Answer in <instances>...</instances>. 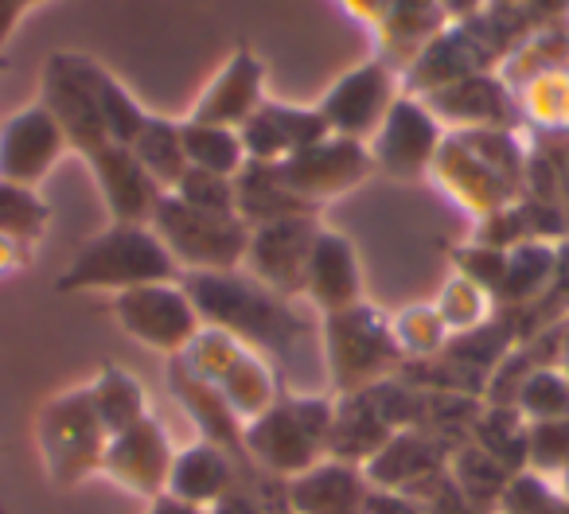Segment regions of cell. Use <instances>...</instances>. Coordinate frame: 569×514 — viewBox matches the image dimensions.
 I'll return each mask as SVG.
<instances>
[{
	"label": "cell",
	"mask_w": 569,
	"mask_h": 514,
	"mask_svg": "<svg viewBox=\"0 0 569 514\" xmlns=\"http://www.w3.org/2000/svg\"><path fill=\"white\" fill-rule=\"evenodd\" d=\"M168 390H172V397L183 405L191 425L199 429V441H211V444H219V449H227L238 464H253V460L246 456V444H242L246 421L230 410L227 397H222L203 374L191 371L183 355L168 359Z\"/></svg>",
	"instance_id": "d6986e66"
},
{
	"label": "cell",
	"mask_w": 569,
	"mask_h": 514,
	"mask_svg": "<svg viewBox=\"0 0 569 514\" xmlns=\"http://www.w3.org/2000/svg\"><path fill=\"white\" fill-rule=\"evenodd\" d=\"M395 429L382 421V413L375 410L371 394H340L336 397V413H332V433H328V460H343V464H359L363 467L375 452L387 444V436Z\"/></svg>",
	"instance_id": "484cf974"
},
{
	"label": "cell",
	"mask_w": 569,
	"mask_h": 514,
	"mask_svg": "<svg viewBox=\"0 0 569 514\" xmlns=\"http://www.w3.org/2000/svg\"><path fill=\"white\" fill-rule=\"evenodd\" d=\"M325 230L320 214H293V219L266 222L250 230L242 270L253 281H261L273 293L301 301L305 296V270H309V253L317 245V234Z\"/></svg>",
	"instance_id": "8fae6325"
},
{
	"label": "cell",
	"mask_w": 569,
	"mask_h": 514,
	"mask_svg": "<svg viewBox=\"0 0 569 514\" xmlns=\"http://www.w3.org/2000/svg\"><path fill=\"white\" fill-rule=\"evenodd\" d=\"M522 9L530 12L535 28H546V24H558V20L569 17V0H527Z\"/></svg>",
	"instance_id": "7dc6e473"
},
{
	"label": "cell",
	"mask_w": 569,
	"mask_h": 514,
	"mask_svg": "<svg viewBox=\"0 0 569 514\" xmlns=\"http://www.w3.org/2000/svg\"><path fill=\"white\" fill-rule=\"evenodd\" d=\"M569 467V417L527 421V467L542 480H558Z\"/></svg>",
	"instance_id": "ab89813d"
},
{
	"label": "cell",
	"mask_w": 569,
	"mask_h": 514,
	"mask_svg": "<svg viewBox=\"0 0 569 514\" xmlns=\"http://www.w3.org/2000/svg\"><path fill=\"white\" fill-rule=\"evenodd\" d=\"M17 4H20V9L28 12V9H36V4H43V0H17Z\"/></svg>",
	"instance_id": "816d5d0a"
},
{
	"label": "cell",
	"mask_w": 569,
	"mask_h": 514,
	"mask_svg": "<svg viewBox=\"0 0 569 514\" xmlns=\"http://www.w3.org/2000/svg\"><path fill=\"white\" fill-rule=\"evenodd\" d=\"M317 316L328 312L356 309L363 301V265H359V250L348 234L325 226L317 234V245L309 253V270H305V296Z\"/></svg>",
	"instance_id": "ac0fdd59"
},
{
	"label": "cell",
	"mask_w": 569,
	"mask_h": 514,
	"mask_svg": "<svg viewBox=\"0 0 569 514\" xmlns=\"http://www.w3.org/2000/svg\"><path fill=\"white\" fill-rule=\"evenodd\" d=\"M90 172H94L98 188H102V199L110 206L113 222H149L152 206L160 199V188L149 180L137 157L121 144H110L102 157L90 160Z\"/></svg>",
	"instance_id": "cb8c5ba5"
},
{
	"label": "cell",
	"mask_w": 569,
	"mask_h": 514,
	"mask_svg": "<svg viewBox=\"0 0 569 514\" xmlns=\"http://www.w3.org/2000/svg\"><path fill=\"white\" fill-rule=\"evenodd\" d=\"M180 137H183V157H188V168H199V172H214L234 180L246 164V149L238 129L227 125H199V121H180Z\"/></svg>",
	"instance_id": "1f68e13d"
},
{
	"label": "cell",
	"mask_w": 569,
	"mask_h": 514,
	"mask_svg": "<svg viewBox=\"0 0 569 514\" xmlns=\"http://www.w3.org/2000/svg\"><path fill=\"white\" fill-rule=\"evenodd\" d=\"M48 226H51V206L40 191L0 180V234L36 250V242L48 234Z\"/></svg>",
	"instance_id": "e575fe53"
},
{
	"label": "cell",
	"mask_w": 569,
	"mask_h": 514,
	"mask_svg": "<svg viewBox=\"0 0 569 514\" xmlns=\"http://www.w3.org/2000/svg\"><path fill=\"white\" fill-rule=\"evenodd\" d=\"M452 270L460 278L476 281L483 293L496 301L499 289H503V270H507V250H496V245H480V242H468V245H457L449 253Z\"/></svg>",
	"instance_id": "60d3db41"
},
{
	"label": "cell",
	"mask_w": 569,
	"mask_h": 514,
	"mask_svg": "<svg viewBox=\"0 0 569 514\" xmlns=\"http://www.w3.org/2000/svg\"><path fill=\"white\" fill-rule=\"evenodd\" d=\"M332 413H336V397L281 390L266 413L246 421L242 429L246 456L261 472L277 475V480H293V475L309 472L312 464L325 460L328 433H332Z\"/></svg>",
	"instance_id": "277c9868"
},
{
	"label": "cell",
	"mask_w": 569,
	"mask_h": 514,
	"mask_svg": "<svg viewBox=\"0 0 569 514\" xmlns=\"http://www.w3.org/2000/svg\"><path fill=\"white\" fill-rule=\"evenodd\" d=\"M87 390H90V402H94V410H98V421H102L110 436L126 433V429L141 425L144 417H152L144 386L133 379V374L121 371V366H113V363H106L102 371L87 382Z\"/></svg>",
	"instance_id": "f1b7e54d"
},
{
	"label": "cell",
	"mask_w": 569,
	"mask_h": 514,
	"mask_svg": "<svg viewBox=\"0 0 569 514\" xmlns=\"http://www.w3.org/2000/svg\"><path fill=\"white\" fill-rule=\"evenodd\" d=\"M191 371H199L238 413L242 421H253L258 413H266L269 405L281 394V382H277L273 366L266 363V355H258L253 347H246L242 340L219 332V327H207L191 340V347L183 351Z\"/></svg>",
	"instance_id": "ba28073f"
},
{
	"label": "cell",
	"mask_w": 569,
	"mask_h": 514,
	"mask_svg": "<svg viewBox=\"0 0 569 514\" xmlns=\"http://www.w3.org/2000/svg\"><path fill=\"white\" fill-rule=\"evenodd\" d=\"M261 102H266V63L250 48H238L227 59V67L203 87L188 121L238 129Z\"/></svg>",
	"instance_id": "ffe728a7"
},
{
	"label": "cell",
	"mask_w": 569,
	"mask_h": 514,
	"mask_svg": "<svg viewBox=\"0 0 569 514\" xmlns=\"http://www.w3.org/2000/svg\"><path fill=\"white\" fill-rule=\"evenodd\" d=\"M449 475H452V483L472 498V506H480L483 514H496L499 495H503L507 480H511L515 472L499 464L496 456H488L483 449H476L472 441H465L449 452Z\"/></svg>",
	"instance_id": "d6a6232c"
},
{
	"label": "cell",
	"mask_w": 569,
	"mask_h": 514,
	"mask_svg": "<svg viewBox=\"0 0 569 514\" xmlns=\"http://www.w3.org/2000/svg\"><path fill=\"white\" fill-rule=\"evenodd\" d=\"M28 262H32V245L12 242V238L0 234V278H9V273L24 270Z\"/></svg>",
	"instance_id": "bcb514c9"
},
{
	"label": "cell",
	"mask_w": 569,
	"mask_h": 514,
	"mask_svg": "<svg viewBox=\"0 0 569 514\" xmlns=\"http://www.w3.org/2000/svg\"><path fill=\"white\" fill-rule=\"evenodd\" d=\"M180 281V265L149 222H110L87 238L74 262L59 273L56 293H126L137 285Z\"/></svg>",
	"instance_id": "3957f363"
},
{
	"label": "cell",
	"mask_w": 569,
	"mask_h": 514,
	"mask_svg": "<svg viewBox=\"0 0 569 514\" xmlns=\"http://www.w3.org/2000/svg\"><path fill=\"white\" fill-rule=\"evenodd\" d=\"M441 141L445 125L437 121V113L421 98L398 94V102L390 105L387 121L367 141V149H371L375 172L390 175V180H410V175H429Z\"/></svg>",
	"instance_id": "4fadbf2b"
},
{
	"label": "cell",
	"mask_w": 569,
	"mask_h": 514,
	"mask_svg": "<svg viewBox=\"0 0 569 514\" xmlns=\"http://www.w3.org/2000/svg\"><path fill=\"white\" fill-rule=\"evenodd\" d=\"M433 309H437V316H441V324L449 335H468L496 316V301H491L476 281L460 278V273H452V278L445 281V289L433 301Z\"/></svg>",
	"instance_id": "d590c367"
},
{
	"label": "cell",
	"mask_w": 569,
	"mask_h": 514,
	"mask_svg": "<svg viewBox=\"0 0 569 514\" xmlns=\"http://www.w3.org/2000/svg\"><path fill=\"white\" fill-rule=\"evenodd\" d=\"M553 262H558V242H519L507 250V270H503V289L496 296L499 312H522L530 304H538L546 296L553 281Z\"/></svg>",
	"instance_id": "4316f807"
},
{
	"label": "cell",
	"mask_w": 569,
	"mask_h": 514,
	"mask_svg": "<svg viewBox=\"0 0 569 514\" xmlns=\"http://www.w3.org/2000/svg\"><path fill=\"white\" fill-rule=\"evenodd\" d=\"M515 410L527 421H561L569 417V379L558 366H542L522 379L515 390Z\"/></svg>",
	"instance_id": "74e56055"
},
{
	"label": "cell",
	"mask_w": 569,
	"mask_h": 514,
	"mask_svg": "<svg viewBox=\"0 0 569 514\" xmlns=\"http://www.w3.org/2000/svg\"><path fill=\"white\" fill-rule=\"evenodd\" d=\"M183 289L196 301L207 327L242 340L258 355L289 359L301 343L317 340V316L289 296L273 293L246 270L227 273H183Z\"/></svg>",
	"instance_id": "6da1fadb"
},
{
	"label": "cell",
	"mask_w": 569,
	"mask_h": 514,
	"mask_svg": "<svg viewBox=\"0 0 569 514\" xmlns=\"http://www.w3.org/2000/svg\"><path fill=\"white\" fill-rule=\"evenodd\" d=\"M277 172H281V180L289 183L293 195H301L305 203L320 211L328 199L343 195V191L371 180L375 160L363 141L328 133L325 141L309 144V149L293 152V157L277 160Z\"/></svg>",
	"instance_id": "30bf717a"
},
{
	"label": "cell",
	"mask_w": 569,
	"mask_h": 514,
	"mask_svg": "<svg viewBox=\"0 0 569 514\" xmlns=\"http://www.w3.org/2000/svg\"><path fill=\"white\" fill-rule=\"evenodd\" d=\"M371 480L359 464L320 460L309 472L289 480V511L293 514H363L371 498Z\"/></svg>",
	"instance_id": "44dd1931"
},
{
	"label": "cell",
	"mask_w": 569,
	"mask_h": 514,
	"mask_svg": "<svg viewBox=\"0 0 569 514\" xmlns=\"http://www.w3.org/2000/svg\"><path fill=\"white\" fill-rule=\"evenodd\" d=\"M242 467H250V464H238L227 449H219V444H211V441H196V444H188V449H176L164 495L207 511V506L219 503L230 487H238Z\"/></svg>",
	"instance_id": "603a6c76"
},
{
	"label": "cell",
	"mask_w": 569,
	"mask_h": 514,
	"mask_svg": "<svg viewBox=\"0 0 569 514\" xmlns=\"http://www.w3.org/2000/svg\"><path fill=\"white\" fill-rule=\"evenodd\" d=\"M106 444H110V433L98 421L87 382L48 397L36 413V449L56 487H79L102 475Z\"/></svg>",
	"instance_id": "8992f818"
},
{
	"label": "cell",
	"mask_w": 569,
	"mask_h": 514,
	"mask_svg": "<svg viewBox=\"0 0 569 514\" xmlns=\"http://www.w3.org/2000/svg\"><path fill=\"white\" fill-rule=\"evenodd\" d=\"M390 332H395L406 363H410V359L441 355L452 340V335L445 332V324H441V316H437L433 304H410V309H402L398 316H390Z\"/></svg>",
	"instance_id": "8d00e7d4"
},
{
	"label": "cell",
	"mask_w": 569,
	"mask_h": 514,
	"mask_svg": "<svg viewBox=\"0 0 569 514\" xmlns=\"http://www.w3.org/2000/svg\"><path fill=\"white\" fill-rule=\"evenodd\" d=\"M149 514H207V511L180 503V498H172V495H160V498H152V503H149Z\"/></svg>",
	"instance_id": "c3c4849f"
},
{
	"label": "cell",
	"mask_w": 569,
	"mask_h": 514,
	"mask_svg": "<svg viewBox=\"0 0 569 514\" xmlns=\"http://www.w3.org/2000/svg\"><path fill=\"white\" fill-rule=\"evenodd\" d=\"M558 487H561V495H566V498H569V467H566V472H561V475H558Z\"/></svg>",
	"instance_id": "f907efd6"
},
{
	"label": "cell",
	"mask_w": 569,
	"mask_h": 514,
	"mask_svg": "<svg viewBox=\"0 0 569 514\" xmlns=\"http://www.w3.org/2000/svg\"><path fill=\"white\" fill-rule=\"evenodd\" d=\"M449 444L433 433H421V429H398L387 436L379 452L363 464L371 487L379 491H410L421 480H429L433 472H441L449 464Z\"/></svg>",
	"instance_id": "7402d4cb"
},
{
	"label": "cell",
	"mask_w": 569,
	"mask_h": 514,
	"mask_svg": "<svg viewBox=\"0 0 569 514\" xmlns=\"http://www.w3.org/2000/svg\"><path fill=\"white\" fill-rule=\"evenodd\" d=\"M527 160L530 152L515 129H445L429 180L449 191L468 214L488 219L519 199Z\"/></svg>",
	"instance_id": "7a4b0ae2"
},
{
	"label": "cell",
	"mask_w": 569,
	"mask_h": 514,
	"mask_svg": "<svg viewBox=\"0 0 569 514\" xmlns=\"http://www.w3.org/2000/svg\"><path fill=\"white\" fill-rule=\"evenodd\" d=\"M328 379L340 394H363L402 371L406 355L390 332V316L359 301L356 309L320 316Z\"/></svg>",
	"instance_id": "5b68a950"
},
{
	"label": "cell",
	"mask_w": 569,
	"mask_h": 514,
	"mask_svg": "<svg viewBox=\"0 0 569 514\" xmlns=\"http://www.w3.org/2000/svg\"><path fill=\"white\" fill-rule=\"evenodd\" d=\"M110 312L129 340L144 343V347L164 359L183 355L191 347V340L203 332V316H199L183 281H157V285H137L126 289V293H113Z\"/></svg>",
	"instance_id": "9c48e42d"
},
{
	"label": "cell",
	"mask_w": 569,
	"mask_h": 514,
	"mask_svg": "<svg viewBox=\"0 0 569 514\" xmlns=\"http://www.w3.org/2000/svg\"><path fill=\"white\" fill-rule=\"evenodd\" d=\"M566 506L569 498L553 480H542L535 472H515L499 495L496 514H566Z\"/></svg>",
	"instance_id": "f35d334b"
},
{
	"label": "cell",
	"mask_w": 569,
	"mask_h": 514,
	"mask_svg": "<svg viewBox=\"0 0 569 514\" xmlns=\"http://www.w3.org/2000/svg\"><path fill=\"white\" fill-rule=\"evenodd\" d=\"M519 113L538 133L566 137L569 133V71H546L527 79L519 90Z\"/></svg>",
	"instance_id": "836d02e7"
},
{
	"label": "cell",
	"mask_w": 569,
	"mask_h": 514,
	"mask_svg": "<svg viewBox=\"0 0 569 514\" xmlns=\"http://www.w3.org/2000/svg\"><path fill=\"white\" fill-rule=\"evenodd\" d=\"M137 157V164L149 172V180L157 183L160 191H172L176 180L188 172V157H183V137H180V121H168L149 113L141 137L129 149Z\"/></svg>",
	"instance_id": "f546056e"
},
{
	"label": "cell",
	"mask_w": 569,
	"mask_h": 514,
	"mask_svg": "<svg viewBox=\"0 0 569 514\" xmlns=\"http://www.w3.org/2000/svg\"><path fill=\"white\" fill-rule=\"evenodd\" d=\"M421 102L437 113L441 125L452 129H519L522 121L519 98L499 79V71L468 74V79L426 94Z\"/></svg>",
	"instance_id": "2e32d148"
},
{
	"label": "cell",
	"mask_w": 569,
	"mask_h": 514,
	"mask_svg": "<svg viewBox=\"0 0 569 514\" xmlns=\"http://www.w3.org/2000/svg\"><path fill=\"white\" fill-rule=\"evenodd\" d=\"M363 514H426L421 511V503L413 495H406V491H371V498H367V511Z\"/></svg>",
	"instance_id": "ee69618b"
},
{
	"label": "cell",
	"mask_w": 569,
	"mask_h": 514,
	"mask_svg": "<svg viewBox=\"0 0 569 514\" xmlns=\"http://www.w3.org/2000/svg\"><path fill=\"white\" fill-rule=\"evenodd\" d=\"M398 74L387 59H367L356 71L340 74L332 82V90L325 94V102L317 105L325 113L328 129L336 137H351V141H371L379 133V125L387 121L390 105L398 102Z\"/></svg>",
	"instance_id": "7c38bea8"
},
{
	"label": "cell",
	"mask_w": 569,
	"mask_h": 514,
	"mask_svg": "<svg viewBox=\"0 0 569 514\" xmlns=\"http://www.w3.org/2000/svg\"><path fill=\"white\" fill-rule=\"evenodd\" d=\"M0 514H9V511H4V506H0Z\"/></svg>",
	"instance_id": "f5cc1de1"
},
{
	"label": "cell",
	"mask_w": 569,
	"mask_h": 514,
	"mask_svg": "<svg viewBox=\"0 0 569 514\" xmlns=\"http://www.w3.org/2000/svg\"><path fill=\"white\" fill-rule=\"evenodd\" d=\"M176 199L199 206V211H214V214H238L234 211V180L214 172H199V168H188V172L176 180L172 188Z\"/></svg>",
	"instance_id": "b9f144b4"
},
{
	"label": "cell",
	"mask_w": 569,
	"mask_h": 514,
	"mask_svg": "<svg viewBox=\"0 0 569 514\" xmlns=\"http://www.w3.org/2000/svg\"><path fill=\"white\" fill-rule=\"evenodd\" d=\"M566 514H569V506H566Z\"/></svg>",
	"instance_id": "db71d44e"
},
{
	"label": "cell",
	"mask_w": 569,
	"mask_h": 514,
	"mask_svg": "<svg viewBox=\"0 0 569 514\" xmlns=\"http://www.w3.org/2000/svg\"><path fill=\"white\" fill-rule=\"evenodd\" d=\"M328 133H332V129H328L325 113H320L317 105H289V102H273V98H266V102L238 125L246 160H258V164H277V160L325 141Z\"/></svg>",
	"instance_id": "e0dca14e"
},
{
	"label": "cell",
	"mask_w": 569,
	"mask_h": 514,
	"mask_svg": "<svg viewBox=\"0 0 569 514\" xmlns=\"http://www.w3.org/2000/svg\"><path fill=\"white\" fill-rule=\"evenodd\" d=\"M149 226L160 234L168 253L183 273H227L242 270L250 226L238 214H214L176 199L172 191H160L152 206Z\"/></svg>",
	"instance_id": "52a82bcc"
},
{
	"label": "cell",
	"mask_w": 569,
	"mask_h": 514,
	"mask_svg": "<svg viewBox=\"0 0 569 514\" xmlns=\"http://www.w3.org/2000/svg\"><path fill=\"white\" fill-rule=\"evenodd\" d=\"M74 67H79L82 82H87L90 94H94V105H98V113H102L106 129H110L113 144H121V149H133V141L141 137L144 121H149V110H144V105L137 102V98L129 94V90L121 87V82L113 79L102 63H98V59L74 56Z\"/></svg>",
	"instance_id": "83f0119b"
},
{
	"label": "cell",
	"mask_w": 569,
	"mask_h": 514,
	"mask_svg": "<svg viewBox=\"0 0 569 514\" xmlns=\"http://www.w3.org/2000/svg\"><path fill=\"white\" fill-rule=\"evenodd\" d=\"M207 514H266V506H261L246 487H230L219 503L207 506Z\"/></svg>",
	"instance_id": "f6af8a7d"
},
{
	"label": "cell",
	"mask_w": 569,
	"mask_h": 514,
	"mask_svg": "<svg viewBox=\"0 0 569 514\" xmlns=\"http://www.w3.org/2000/svg\"><path fill=\"white\" fill-rule=\"evenodd\" d=\"M468 441L496 456L503 467L522 472L527 467V417L515 405H480Z\"/></svg>",
	"instance_id": "4dcf8cb0"
},
{
	"label": "cell",
	"mask_w": 569,
	"mask_h": 514,
	"mask_svg": "<svg viewBox=\"0 0 569 514\" xmlns=\"http://www.w3.org/2000/svg\"><path fill=\"white\" fill-rule=\"evenodd\" d=\"M67 152H71V144H67L59 121L51 118L43 102H32L0 125V180L20 183V188H40Z\"/></svg>",
	"instance_id": "5bb4252c"
},
{
	"label": "cell",
	"mask_w": 569,
	"mask_h": 514,
	"mask_svg": "<svg viewBox=\"0 0 569 514\" xmlns=\"http://www.w3.org/2000/svg\"><path fill=\"white\" fill-rule=\"evenodd\" d=\"M234 211L250 230L293 219V214H320L317 206H309L301 195L289 191L277 164H258V160H246L242 172L234 175Z\"/></svg>",
	"instance_id": "d4e9b609"
},
{
	"label": "cell",
	"mask_w": 569,
	"mask_h": 514,
	"mask_svg": "<svg viewBox=\"0 0 569 514\" xmlns=\"http://www.w3.org/2000/svg\"><path fill=\"white\" fill-rule=\"evenodd\" d=\"M176 449L168 441V429L160 425V417H144L141 425L126 429V433L110 436L102 456V475L110 483H118L121 491L141 498H160L168 487V472H172Z\"/></svg>",
	"instance_id": "9a60e30c"
},
{
	"label": "cell",
	"mask_w": 569,
	"mask_h": 514,
	"mask_svg": "<svg viewBox=\"0 0 569 514\" xmlns=\"http://www.w3.org/2000/svg\"><path fill=\"white\" fill-rule=\"evenodd\" d=\"M406 495L418 498L426 514H483L480 506H472V498L452 483L449 464H445L441 472L429 475V480H421L418 487H410Z\"/></svg>",
	"instance_id": "7bdbcfd3"
},
{
	"label": "cell",
	"mask_w": 569,
	"mask_h": 514,
	"mask_svg": "<svg viewBox=\"0 0 569 514\" xmlns=\"http://www.w3.org/2000/svg\"><path fill=\"white\" fill-rule=\"evenodd\" d=\"M558 371L569 379V316L558 320Z\"/></svg>",
	"instance_id": "681fc988"
}]
</instances>
